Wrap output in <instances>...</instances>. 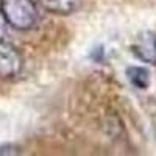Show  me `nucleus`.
I'll use <instances>...</instances> for the list:
<instances>
[{
  "label": "nucleus",
  "instance_id": "7ed1b4c3",
  "mask_svg": "<svg viewBox=\"0 0 156 156\" xmlns=\"http://www.w3.org/2000/svg\"><path fill=\"white\" fill-rule=\"evenodd\" d=\"M131 50L139 59L156 66V33L145 31L139 34L131 45Z\"/></svg>",
  "mask_w": 156,
  "mask_h": 156
},
{
  "label": "nucleus",
  "instance_id": "39448f33",
  "mask_svg": "<svg viewBox=\"0 0 156 156\" xmlns=\"http://www.w3.org/2000/svg\"><path fill=\"white\" fill-rule=\"evenodd\" d=\"M126 78L129 80L134 87L137 89H147L150 86V73L145 67L131 66L126 69Z\"/></svg>",
  "mask_w": 156,
  "mask_h": 156
},
{
  "label": "nucleus",
  "instance_id": "20e7f679",
  "mask_svg": "<svg viewBox=\"0 0 156 156\" xmlns=\"http://www.w3.org/2000/svg\"><path fill=\"white\" fill-rule=\"evenodd\" d=\"M37 2L53 14H69L78 5V0H37Z\"/></svg>",
  "mask_w": 156,
  "mask_h": 156
},
{
  "label": "nucleus",
  "instance_id": "f257e3e1",
  "mask_svg": "<svg viewBox=\"0 0 156 156\" xmlns=\"http://www.w3.org/2000/svg\"><path fill=\"white\" fill-rule=\"evenodd\" d=\"M0 9L16 30H30L37 20V8L33 0H0Z\"/></svg>",
  "mask_w": 156,
  "mask_h": 156
},
{
  "label": "nucleus",
  "instance_id": "f03ea898",
  "mask_svg": "<svg viewBox=\"0 0 156 156\" xmlns=\"http://www.w3.org/2000/svg\"><path fill=\"white\" fill-rule=\"evenodd\" d=\"M23 67V58L20 51L3 39L0 41V78H14Z\"/></svg>",
  "mask_w": 156,
  "mask_h": 156
},
{
  "label": "nucleus",
  "instance_id": "423d86ee",
  "mask_svg": "<svg viewBox=\"0 0 156 156\" xmlns=\"http://www.w3.org/2000/svg\"><path fill=\"white\" fill-rule=\"evenodd\" d=\"M6 27H8V22H6V19L3 16L2 9H0V41H2V39L5 37V34H6Z\"/></svg>",
  "mask_w": 156,
  "mask_h": 156
}]
</instances>
